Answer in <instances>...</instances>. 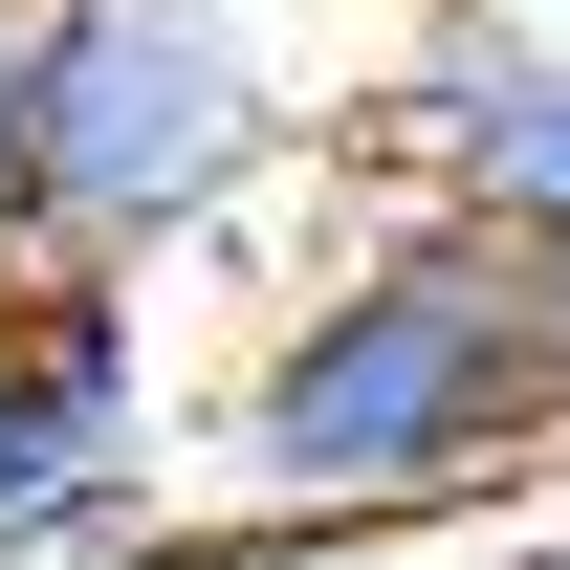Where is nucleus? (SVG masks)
Returning <instances> with one entry per match:
<instances>
[{
	"label": "nucleus",
	"mask_w": 570,
	"mask_h": 570,
	"mask_svg": "<svg viewBox=\"0 0 570 570\" xmlns=\"http://www.w3.org/2000/svg\"><path fill=\"white\" fill-rule=\"evenodd\" d=\"M570 417V264L549 242H504V219H395L330 307H285V352L242 373V461H264V504H439L483 483V461H527V439Z\"/></svg>",
	"instance_id": "obj_1"
},
{
	"label": "nucleus",
	"mask_w": 570,
	"mask_h": 570,
	"mask_svg": "<svg viewBox=\"0 0 570 570\" xmlns=\"http://www.w3.org/2000/svg\"><path fill=\"white\" fill-rule=\"evenodd\" d=\"M0 242H22V22H0ZM45 264V242H22Z\"/></svg>",
	"instance_id": "obj_4"
},
{
	"label": "nucleus",
	"mask_w": 570,
	"mask_h": 570,
	"mask_svg": "<svg viewBox=\"0 0 570 570\" xmlns=\"http://www.w3.org/2000/svg\"><path fill=\"white\" fill-rule=\"evenodd\" d=\"M504 22H570V0H504Z\"/></svg>",
	"instance_id": "obj_6"
},
{
	"label": "nucleus",
	"mask_w": 570,
	"mask_h": 570,
	"mask_svg": "<svg viewBox=\"0 0 570 570\" xmlns=\"http://www.w3.org/2000/svg\"><path fill=\"white\" fill-rule=\"evenodd\" d=\"M22 285H45V264H22V242H0V330H22Z\"/></svg>",
	"instance_id": "obj_5"
},
{
	"label": "nucleus",
	"mask_w": 570,
	"mask_h": 570,
	"mask_svg": "<svg viewBox=\"0 0 570 570\" xmlns=\"http://www.w3.org/2000/svg\"><path fill=\"white\" fill-rule=\"evenodd\" d=\"M264 88L219 45V0H45L22 22V242L45 264H154L176 219L242 198Z\"/></svg>",
	"instance_id": "obj_2"
},
{
	"label": "nucleus",
	"mask_w": 570,
	"mask_h": 570,
	"mask_svg": "<svg viewBox=\"0 0 570 570\" xmlns=\"http://www.w3.org/2000/svg\"><path fill=\"white\" fill-rule=\"evenodd\" d=\"M373 154H395V176H439L461 219H504V242H549V264H570V45H504V67H417Z\"/></svg>",
	"instance_id": "obj_3"
}]
</instances>
